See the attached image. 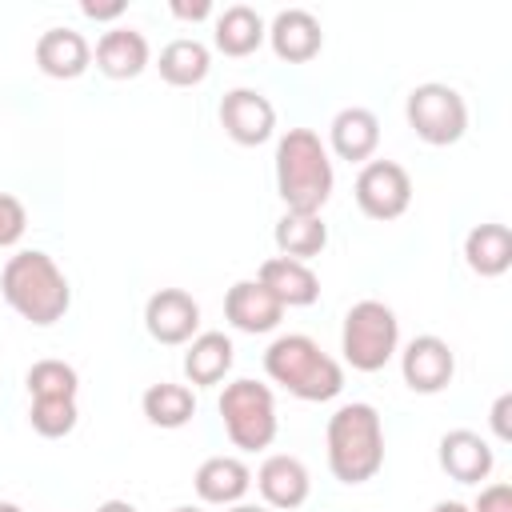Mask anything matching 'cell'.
Returning a JSON list of instances; mask_svg holds the SVG:
<instances>
[{
  "instance_id": "cell-1",
  "label": "cell",
  "mask_w": 512,
  "mask_h": 512,
  "mask_svg": "<svg viewBox=\"0 0 512 512\" xmlns=\"http://www.w3.org/2000/svg\"><path fill=\"white\" fill-rule=\"evenodd\" d=\"M0 292H4L8 308L16 316H24L28 324H36V328H48V324L64 320V312L72 304L68 276L40 248H24V252L8 256V264L0 272Z\"/></svg>"
},
{
  "instance_id": "cell-2",
  "label": "cell",
  "mask_w": 512,
  "mask_h": 512,
  "mask_svg": "<svg viewBox=\"0 0 512 512\" xmlns=\"http://www.w3.org/2000/svg\"><path fill=\"white\" fill-rule=\"evenodd\" d=\"M332 180L336 176L324 140L312 128H288L276 144V192L284 208L320 216L332 196Z\"/></svg>"
},
{
  "instance_id": "cell-3",
  "label": "cell",
  "mask_w": 512,
  "mask_h": 512,
  "mask_svg": "<svg viewBox=\"0 0 512 512\" xmlns=\"http://www.w3.org/2000/svg\"><path fill=\"white\" fill-rule=\"evenodd\" d=\"M328 468L340 484H368L384 468V424L372 404L352 400L328 416Z\"/></svg>"
},
{
  "instance_id": "cell-4",
  "label": "cell",
  "mask_w": 512,
  "mask_h": 512,
  "mask_svg": "<svg viewBox=\"0 0 512 512\" xmlns=\"http://www.w3.org/2000/svg\"><path fill=\"white\" fill-rule=\"evenodd\" d=\"M264 372L272 384H280L284 392H292L296 400H308V404L332 400L344 388V368L304 332L276 336L264 352Z\"/></svg>"
},
{
  "instance_id": "cell-5",
  "label": "cell",
  "mask_w": 512,
  "mask_h": 512,
  "mask_svg": "<svg viewBox=\"0 0 512 512\" xmlns=\"http://www.w3.org/2000/svg\"><path fill=\"white\" fill-rule=\"evenodd\" d=\"M400 348V320L384 300H360L340 328V352L356 372H380Z\"/></svg>"
},
{
  "instance_id": "cell-6",
  "label": "cell",
  "mask_w": 512,
  "mask_h": 512,
  "mask_svg": "<svg viewBox=\"0 0 512 512\" xmlns=\"http://www.w3.org/2000/svg\"><path fill=\"white\" fill-rule=\"evenodd\" d=\"M220 420H224V432L228 440L240 448V452H260L276 440V400H272V388L260 384V380H232L224 384L220 392Z\"/></svg>"
},
{
  "instance_id": "cell-7",
  "label": "cell",
  "mask_w": 512,
  "mask_h": 512,
  "mask_svg": "<svg viewBox=\"0 0 512 512\" xmlns=\"http://www.w3.org/2000/svg\"><path fill=\"white\" fill-rule=\"evenodd\" d=\"M404 116H408V128L432 148H448L468 132L464 96L452 84H440V80L416 84L408 92V100H404Z\"/></svg>"
},
{
  "instance_id": "cell-8",
  "label": "cell",
  "mask_w": 512,
  "mask_h": 512,
  "mask_svg": "<svg viewBox=\"0 0 512 512\" xmlns=\"http://www.w3.org/2000/svg\"><path fill=\"white\" fill-rule=\"evenodd\" d=\"M356 204L368 220H396L412 204V176L396 160H368L356 176Z\"/></svg>"
},
{
  "instance_id": "cell-9",
  "label": "cell",
  "mask_w": 512,
  "mask_h": 512,
  "mask_svg": "<svg viewBox=\"0 0 512 512\" xmlns=\"http://www.w3.org/2000/svg\"><path fill=\"white\" fill-rule=\"evenodd\" d=\"M220 128L240 148H256V144L272 140V132H276V108L256 88H232L220 100Z\"/></svg>"
},
{
  "instance_id": "cell-10",
  "label": "cell",
  "mask_w": 512,
  "mask_h": 512,
  "mask_svg": "<svg viewBox=\"0 0 512 512\" xmlns=\"http://www.w3.org/2000/svg\"><path fill=\"white\" fill-rule=\"evenodd\" d=\"M400 376L412 392L420 396H432V392H444L456 376V352L448 348V340L440 336H416L408 340V348L400 352Z\"/></svg>"
},
{
  "instance_id": "cell-11",
  "label": "cell",
  "mask_w": 512,
  "mask_h": 512,
  "mask_svg": "<svg viewBox=\"0 0 512 512\" xmlns=\"http://www.w3.org/2000/svg\"><path fill=\"white\" fill-rule=\"evenodd\" d=\"M144 328L156 344H188L200 328V304L184 288H160L144 304Z\"/></svg>"
},
{
  "instance_id": "cell-12",
  "label": "cell",
  "mask_w": 512,
  "mask_h": 512,
  "mask_svg": "<svg viewBox=\"0 0 512 512\" xmlns=\"http://www.w3.org/2000/svg\"><path fill=\"white\" fill-rule=\"evenodd\" d=\"M436 456H440V468H444L456 484H480V480H488V472H492V464H496L492 444H488L480 432H472V428H452V432H444Z\"/></svg>"
},
{
  "instance_id": "cell-13",
  "label": "cell",
  "mask_w": 512,
  "mask_h": 512,
  "mask_svg": "<svg viewBox=\"0 0 512 512\" xmlns=\"http://www.w3.org/2000/svg\"><path fill=\"white\" fill-rule=\"evenodd\" d=\"M256 488H260V496H264V504H268L272 512H292V508H300V504L308 500L312 476H308L304 460H296V456H288V452H276V456H268V460L260 464Z\"/></svg>"
},
{
  "instance_id": "cell-14",
  "label": "cell",
  "mask_w": 512,
  "mask_h": 512,
  "mask_svg": "<svg viewBox=\"0 0 512 512\" xmlns=\"http://www.w3.org/2000/svg\"><path fill=\"white\" fill-rule=\"evenodd\" d=\"M224 316L236 332H248V336H260V332H272L284 316V304L260 284V280H236L224 296Z\"/></svg>"
},
{
  "instance_id": "cell-15",
  "label": "cell",
  "mask_w": 512,
  "mask_h": 512,
  "mask_svg": "<svg viewBox=\"0 0 512 512\" xmlns=\"http://www.w3.org/2000/svg\"><path fill=\"white\" fill-rule=\"evenodd\" d=\"M268 44L280 60L288 64H308L320 44H324V32H320V20L308 12V8H284L272 16L268 24Z\"/></svg>"
},
{
  "instance_id": "cell-16",
  "label": "cell",
  "mask_w": 512,
  "mask_h": 512,
  "mask_svg": "<svg viewBox=\"0 0 512 512\" xmlns=\"http://www.w3.org/2000/svg\"><path fill=\"white\" fill-rule=\"evenodd\" d=\"M328 144H332V152L340 160L368 164L376 156V148H380V120H376V112H368L360 104L340 108L332 116V124H328Z\"/></svg>"
},
{
  "instance_id": "cell-17",
  "label": "cell",
  "mask_w": 512,
  "mask_h": 512,
  "mask_svg": "<svg viewBox=\"0 0 512 512\" xmlns=\"http://www.w3.org/2000/svg\"><path fill=\"white\" fill-rule=\"evenodd\" d=\"M92 64V48L76 28H48L36 40V68L52 80H76Z\"/></svg>"
},
{
  "instance_id": "cell-18",
  "label": "cell",
  "mask_w": 512,
  "mask_h": 512,
  "mask_svg": "<svg viewBox=\"0 0 512 512\" xmlns=\"http://www.w3.org/2000/svg\"><path fill=\"white\" fill-rule=\"evenodd\" d=\"M256 280H260L284 308H308V304L320 300V280H316V272H312L308 264H300V260H288V256L264 260L260 272H256Z\"/></svg>"
},
{
  "instance_id": "cell-19",
  "label": "cell",
  "mask_w": 512,
  "mask_h": 512,
  "mask_svg": "<svg viewBox=\"0 0 512 512\" xmlns=\"http://www.w3.org/2000/svg\"><path fill=\"white\" fill-rule=\"evenodd\" d=\"M192 484H196V496H200L204 504H224V508H232V504H240L244 492L252 488V472H248V464H244L240 456H208V460L196 468Z\"/></svg>"
},
{
  "instance_id": "cell-20",
  "label": "cell",
  "mask_w": 512,
  "mask_h": 512,
  "mask_svg": "<svg viewBox=\"0 0 512 512\" xmlns=\"http://www.w3.org/2000/svg\"><path fill=\"white\" fill-rule=\"evenodd\" d=\"M148 40L144 32L136 28H108L100 40H96V68L108 76V80H132L148 68Z\"/></svg>"
},
{
  "instance_id": "cell-21",
  "label": "cell",
  "mask_w": 512,
  "mask_h": 512,
  "mask_svg": "<svg viewBox=\"0 0 512 512\" xmlns=\"http://www.w3.org/2000/svg\"><path fill=\"white\" fill-rule=\"evenodd\" d=\"M236 360V348L224 332H200L188 340V352H184V376L188 384L196 388H208V384H220L228 376Z\"/></svg>"
},
{
  "instance_id": "cell-22",
  "label": "cell",
  "mask_w": 512,
  "mask_h": 512,
  "mask_svg": "<svg viewBox=\"0 0 512 512\" xmlns=\"http://www.w3.org/2000/svg\"><path fill=\"white\" fill-rule=\"evenodd\" d=\"M464 260L484 280L504 276L512 268V232H508V224H476L464 236Z\"/></svg>"
},
{
  "instance_id": "cell-23",
  "label": "cell",
  "mask_w": 512,
  "mask_h": 512,
  "mask_svg": "<svg viewBox=\"0 0 512 512\" xmlns=\"http://www.w3.org/2000/svg\"><path fill=\"white\" fill-rule=\"evenodd\" d=\"M264 36H268V28H264L260 12L248 4H228L212 28V40L224 56H252L264 44Z\"/></svg>"
},
{
  "instance_id": "cell-24",
  "label": "cell",
  "mask_w": 512,
  "mask_h": 512,
  "mask_svg": "<svg viewBox=\"0 0 512 512\" xmlns=\"http://www.w3.org/2000/svg\"><path fill=\"white\" fill-rule=\"evenodd\" d=\"M272 240H276L280 256L308 264L312 256L324 252V244H328V224H324L320 216H312V212H284V216L276 220Z\"/></svg>"
},
{
  "instance_id": "cell-25",
  "label": "cell",
  "mask_w": 512,
  "mask_h": 512,
  "mask_svg": "<svg viewBox=\"0 0 512 512\" xmlns=\"http://www.w3.org/2000/svg\"><path fill=\"white\" fill-rule=\"evenodd\" d=\"M156 68H160V80H164V84H172V88H192V84H200V80L208 76L212 56H208V48H204L200 40L180 36V40H172V44L160 48Z\"/></svg>"
},
{
  "instance_id": "cell-26",
  "label": "cell",
  "mask_w": 512,
  "mask_h": 512,
  "mask_svg": "<svg viewBox=\"0 0 512 512\" xmlns=\"http://www.w3.org/2000/svg\"><path fill=\"white\" fill-rule=\"evenodd\" d=\"M140 408L148 416V424L156 428H184L192 416H196V396L188 384H148L144 396H140Z\"/></svg>"
},
{
  "instance_id": "cell-27",
  "label": "cell",
  "mask_w": 512,
  "mask_h": 512,
  "mask_svg": "<svg viewBox=\"0 0 512 512\" xmlns=\"http://www.w3.org/2000/svg\"><path fill=\"white\" fill-rule=\"evenodd\" d=\"M24 384H28V396L32 400H76L80 376L64 360H36L28 368V376H24Z\"/></svg>"
},
{
  "instance_id": "cell-28",
  "label": "cell",
  "mask_w": 512,
  "mask_h": 512,
  "mask_svg": "<svg viewBox=\"0 0 512 512\" xmlns=\"http://www.w3.org/2000/svg\"><path fill=\"white\" fill-rule=\"evenodd\" d=\"M28 424L48 436V440H60L76 428V400H32L28 408Z\"/></svg>"
},
{
  "instance_id": "cell-29",
  "label": "cell",
  "mask_w": 512,
  "mask_h": 512,
  "mask_svg": "<svg viewBox=\"0 0 512 512\" xmlns=\"http://www.w3.org/2000/svg\"><path fill=\"white\" fill-rule=\"evenodd\" d=\"M28 228V208L12 196V192H0V248H12Z\"/></svg>"
},
{
  "instance_id": "cell-30",
  "label": "cell",
  "mask_w": 512,
  "mask_h": 512,
  "mask_svg": "<svg viewBox=\"0 0 512 512\" xmlns=\"http://www.w3.org/2000/svg\"><path fill=\"white\" fill-rule=\"evenodd\" d=\"M468 512H512V488H508V484H488V488H480V496H476V504H472Z\"/></svg>"
},
{
  "instance_id": "cell-31",
  "label": "cell",
  "mask_w": 512,
  "mask_h": 512,
  "mask_svg": "<svg viewBox=\"0 0 512 512\" xmlns=\"http://www.w3.org/2000/svg\"><path fill=\"white\" fill-rule=\"evenodd\" d=\"M508 412H512V392H500L496 404H492V432H496V440H512Z\"/></svg>"
},
{
  "instance_id": "cell-32",
  "label": "cell",
  "mask_w": 512,
  "mask_h": 512,
  "mask_svg": "<svg viewBox=\"0 0 512 512\" xmlns=\"http://www.w3.org/2000/svg\"><path fill=\"white\" fill-rule=\"evenodd\" d=\"M168 8H172V16H176V20H192V24L212 16V4H208V0H196V4H188V0H172Z\"/></svg>"
},
{
  "instance_id": "cell-33",
  "label": "cell",
  "mask_w": 512,
  "mask_h": 512,
  "mask_svg": "<svg viewBox=\"0 0 512 512\" xmlns=\"http://www.w3.org/2000/svg\"><path fill=\"white\" fill-rule=\"evenodd\" d=\"M80 12H84L88 20H116V16H124V0H112V4H92V0H84Z\"/></svg>"
},
{
  "instance_id": "cell-34",
  "label": "cell",
  "mask_w": 512,
  "mask_h": 512,
  "mask_svg": "<svg viewBox=\"0 0 512 512\" xmlns=\"http://www.w3.org/2000/svg\"><path fill=\"white\" fill-rule=\"evenodd\" d=\"M96 512H136V504H128V500H104Z\"/></svg>"
},
{
  "instance_id": "cell-35",
  "label": "cell",
  "mask_w": 512,
  "mask_h": 512,
  "mask_svg": "<svg viewBox=\"0 0 512 512\" xmlns=\"http://www.w3.org/2000/svg\"><path fill=\"white\" fill-rule=\"evenodd\" d=\"M432 512H468V504H460V500H440V504H432Z\"/></svg>"
},
{
  "instance_id": "cell-36",
  "label": "cell",
  "mask_w": 512,
  "mask_h": 512,
  "mask_svg": "<svg viewBox=\"0 0 512 512\" xmlns=\"http://www.w3.org/2000/svg\"><path fill=\"white\" fill-rule=\"evenodd\" d=\"M228 512H272L268 504H232Z\"/></svg>"
},
{
  "instance_id": "cell-37",
  "label": "cell",
  "mask_w": 512,
  "mask_h": 512,
  "mask_svg": "<svg viewBox=\"0 0 512 512\" xmlns=\"http://www.w3.org/2000/svg\"><path fill=\"white\" fill-rule=\"evenodd\" d=\"M0 512H24L20 504H12V500H0Z\"/></svg>"
},
{
  "instance_id": "cell-38",
  "label": "cell",
  "mask_w": 512,
  "mask_h": 512,
  "mask_svg": "<svg viewBox=\"0 0 512 512\" xmlns=\"http://www.w3.org/2000/svg\"><path fill=\"white\" fill-rule=\"evenodd\" d=\"M172 512H204V508H192V504H180V508H172Z\"/></svg>"
}]
</instances>
